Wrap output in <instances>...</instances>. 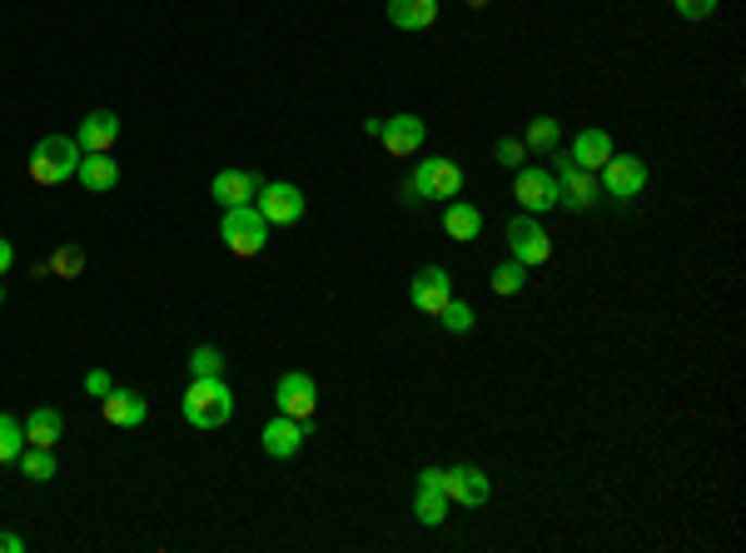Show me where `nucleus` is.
Here are the masks:
<instances>
[{
  "mask_svg": "<svg viewBox=\"0 0 746 553\" xmlns=\"http://www.w3.org/2000/svg\"><path fill=\"white\" fill-rule=\"evenodd\" d=\"M388 21L398 30H428L438 21V0H388Z\"/></svg>",
  "mask_w": 746,
  "mask_h": 553,
  "instance_id": "nucleus-21",
  "label": "nucleus"
},
{
  "mask_svg": "<svg viewBox=\"0 0 746 553\" xmlns=\"http://www.w3.org/2000/svg\"><path fill=\"white\" fill-rule=\"evenodd\" d=\"M75 165H80V145L65 140V135H46V140L30 150V180H36V185L75 180Z\"/></svg>",
  "mask_w": 746,
  "mask_h": 553,
  "instance_id": "nucleus-3",
  "label": "nucleus"
},
{
  "mask_svg": "<svg viewBox=\"0 0 746 553\" xmlns=\"http://www.w3.org/2000/svg\"><path fill=\"white\" fill-rule=\"evenodd\" d=\"M25 454V425L15 414L0 409V464H15Z\"/></svg>",
  "mask_w": 746,
  "mask_h": 553,
  "instance_id": "nucleus-26",
  "label": "nucleus"
},
{
  "mask_svg": "<svg viewBox=\"0 0 746 553\" xmlns=\"http://www.w3.org/2000/svg\"><path fill=\"white\" fill-rule=\"evenodd\" d=\"M413 514H419L423 529H438L448 518V494L444 489H419V494H413Z\"/></svg>",
  "mask_w": 746,
  "mask_h": 553,
  "instance_id": "nucleus-24",
  "label": "nucleus"
},
{
  "mask_svg": "<svg viewBox=\"0 0 746 553\" xmlns=\"http://www.w3.org/2000/svg\"><path fill=\"white\" fill-rule=\"evenodd\" d=\"M423 135H428V130H423L419 115H394V120H384V130H378L384 150L398 155V160H403V155H419L423 150Z\"/></svg>",
  "mask_w": 746,
  "mask_h": 553,
  "instance_id": "nucleus-16",
  "label": "nucleus"
},
{
  "mask_svg": "<svg viewBox=\"0 0 746 553\" xmlns=\"http://www.w3.org/2000/svg\"><path fill=\"white\" fill-rule=\"evenodd\" d=\"M60 429H65L60 409H30V419H25V444H36V448H55Z\"/></svg>",
  "mask_w": 746,
  "mask_h": 553,
  "instance_id": "nucleus-22",
  "label": "nucleus"
},
{
  "mask_svg": "<svg viewBox=\"0 0 746 553\" xmlns=\"http://www.w3.org/2000/svg\"><path fill=\"white\" fill-rule=\"evenodd\" d=\"M513 200L523 205V214H543L558 210V180L543 165H518L513 170Z\"/></svg>",
  "mask_w": 746,
  "mask_h": 553,
  "instance_id": "nucleus-7",
  "label": "nucleus"
},
{
  "mask_svg": "<svg viewBox=\"0 0 746 553\" xmlns=\"http://www.w3.org/2000/svg\"><path fill=\"white\" fill-rule=\"evenodd\" d=\"M259 185H264V180H259L254 170H220V175L210 180V200H220L224 210H234V205H254Z\"/></svg>",
  "mask_w": 746,
  "mask_h": 553,
  "instance_id": "nucleus-13",
  "label": "nucleus"
},
{
  "mask_svg": "<svg viewBox=\"0 0 746 553\" xmlns=\"http://www.w3.org/2000/svg\"><path fill=\"white\" fill-rule=\"evenodd\" d=\"M0 305H5V284H0Z\"/></svg>",
  "mask_w": 746,
  "mask_h": 553,
  "instance_id": "nucleus-38",
  "label": "nucleus"
},
{
  "mask_svg": "<svg viewBox=\"0 0 746 553\" xmlns=\"http://www.w3.org/2000/svg\"><path fill=\"white\" fill-rule=\"evenodd\" d=\"M110 389H115V384H110L105 369H90V374H85V394H95V400H105Z\"/></svg>",
  "mask_w": 746,
  "mask_h": 553,
  "instance_id": "nucleus-33",
  "label": "nucleus"
},
{
  "mask_svg": "<svg viewBox=\"0 0 746 553\" xmlns=\"http://www.w3.org/2000/svg\"><path fill=\"white\" fill-rule=\"evenodd\" d=\"M493 155H498V165L518 170V165H523V160H527V145H523V140H513V135H502V140H498V150H493Z\"/></svg>",
  "mask_w": 746,
  "mask_h": 553,
  "instance_id": "nucleus-30",
  "label": "nucleus"
},
{
  "mask_svg": "<svg viewBox=\"0 0 746 553\" xmlns=\"http://www.w3.org/2000/svg\"><path fill=\"white\" fill-rule=\"evenodd\" d=\"M254 210L269 220V230H274V224H294L303 214V189L299 185H284V180H274V185H259Z\"/></svg>",
  "mask_w": 746,
  "mask_h": 553,
  "instance_id": "nucleus-10",
  "label": "nucleus"
},
{
  "mask_svg": "<svg viewBox=\"0 0 746 553\" xmlns=\"http://www.w3.org/2000/svg\"><path fill=\"white\" fill-rule=\"evenodd\" d=\"M75 175H80V185L90 189V195H110V189L120 185V160H110V150L105 155H80Z\"/></svg>",
  "mask_w": 746,
  "mask_h": 553,
  "instance_id": "nucleus-18",
  "label": "nucleus"
},
{
  "mask_svg": "<svg viewBox=\"0 0 746 553\" xmlns=\"http://www.w3.org/2000/svg\"><path fill=\"white\" fill-rule=\"evenodd\" d=\"M468 5H473V11H478V5H488V0H468Z\"/></svg>",
  "mask_w": 746,
  "mask_h": 553,
  "instance_id": "nucleus-37",
  "label": "nucleus"
},
{
  "mask_svg": "<svg viewBox=\"0 0 746 553\" xmlns=\"http://www.w3.org/2000/svg\"><path fill=\"white\" fill-rule=\"evenodd\" d=\"M100 409H105V425H115V429H140L145 414H150V404H145V394L115 384L105 400H100Z\"/></svg>",
  "mask_w": 746,
  "mask_h": 553,
  "instance_id": "nucleus-14",
  "label": "nucleus"
},
{
  "mask_svg": "<svg viewBox=\"0 0 746 553\" xmlns=\"http://www.w3.org/2000/svg\"><path fill=\"white\" fill-rule=\"evenodd\" d=\"M274 400H279V414H289V419H303V425H309V419L319 414V389H314V379L303 374V369H294V374L279 379Z\"/></svg>",
  "mask_w": 746,
  "mask_h": 553,
  "instance_id": "nucleus-12",
  "label": "nucleus"
},
{
  "mask_svg": "<svg viewBox=\"0 0 746 553\" xmlns=\"http://www.w3.org/2000/svg\"><path fill=\"white\" fill-rule=\"evenodd\" d=\"M568 155H572V160H577L583 170H593V175H597V170H602L618 150H612V135H607V130H577V140H572Z\"/></svg>",
  "mask_w": 746,
  "mask_h": 553,
  "instance_id": "nucleus-19",
  "label": "nucleus"
},
{
  "mask_svg": "<svg viewBox=\"0 0 746 553\" xmlns=\"http://www.w3.org/2000/svg\"><path fill=\"white\" fill-rule=\"evenodd\" d=\"M264 454L269 459H294V454H299L303 448V419H289V414H274V419H269L264 425Z\"/></svg>",
  "mask_w": 746,
  "mask_h": 553,
  "instance_id": "nucleus-15",
  "label": "nucleus"
},
{
  "mask_svg": "<svg viewBox=\"0 0 746 553\" xmlns=\"http://www.w3.org/2000/svg\"><path fill=\"white\" fill-rule=\"evenodd\" d=\"M552 160H558L552 180H558V205H562V210H587V205H597L602 185H597L593 170H583L572 155H552Z\"/></svg>",
  "mask_w": 746,
  "mask_h": 553,
  "instance_id": "nucleus-6",
  "label": "nucleus"
},
{
  "mask_svg": "<svg viewBox=\"0 0 746 553\" xmlns=\"http://www.w3.org/2000/svg\"><path fill=\"white\" fill-rule=\"evenodd\" d=\"M15 464L25 469V479H36V483H50V479H55V454H50V448L25 444V454H21Z\"/></svg>",
  "mask_w": 746,
  "mask_h": 553,
  "instance_id": "nucleus-27",
  "label": "nucleus"
},
{
  "mask_svg": "<svg viewBox=\"0 0 746 553\" xmlns=\"http://www.w3.org/2000/svg\"><path fill=\"white\" fill-rule=\"evenodd\" d=\"M220 235H224V245H229V255L254 259L259 249L269 245V220L254 210V205H234V210H224Z\"/></svg>",
  "mask_w": 746,
  "mask_h": 553,
  "instance_id": "nucleus-4",
  "label": "nucleus"
},
{
  "mask_svg": "<svg viewBox=\"0 0 746 553\" xmlns=\"http://www.w3.org/2000/svg\"><path fill=\"white\" fill-rule=\"evenodd\" d=\"M444 230H448V239H458V245H473V239L483 235V210L478 205H468V200H453L444 210Z\"/></svg>",
  "mask_w": 746,
  "mask_h": 553,
  "instance_id": "nucleus-20",
  "label": "nucleus"
},
{
  "mask_svg": "<svg viewBox=\"0 0 746 553\" xmlns=\"http://www.w3.org/2000/svg\"><path fill=\"white\" fill-rule=\"evenodd\" d=\"M444 494H448V504L483 508L493 494V483H488V474L473 469V464H453V469H444Z\"/></svg>",
  "mask_w": 746,
  "mask_h": 553,
  "instance_id": "nucleus-11",
  "label": "nucleus"
},
{
  "mask_svg": "<svg viewBox=\"0 0 746 553\" xmlns=\"http://www.w3.org/2000/svg\"><path fill=\"white\" fill-rule=\"evenodd\" d=\"M676 15H687V21H707V15H717V0H672Z\"/></svg>",
  "mask_w": 746,
  "mask_h": 553,
  "instance_id": "nucleus-32",
  "label": "nucleus"
},
{
  "mask_svg": "<svg viewBox=\"0 0 746 553\" xmlns=\"http://www.w3.org/2000/svg\"><path fill=\"white\" fill-rule=\"evenodd\" d=\"M179 414H185V425L195 429H224L234 419V394L220 374L214 379H189L185 400H179Z\"/></svg>",
  "mask_w": 746,
  "mask_h": 553,
  "instance_id": "nucleus-1",
  "label": "nucleus"
},
{
  "mask_svg": "<svg viewBox=\"0 0 746 553\" xmlns=\"http://www.w3.org/2000/svg\"><path fill=\"white\" fill-rule=\"evenodd\" d=\"M508 249H513V259L527 265V270H537V265L552 259V239L533 214H513V220H508Z\"/></svg>",
  "mask_w": 746,
  "mask_h": 553,
  "instance_id": "nucleus-8",
  "label": "nucleus"
},
{
  "mask_svg": "<svg viewBox=\"0 0 746 553\" xmlns=\"http://www.w3.org/2000/svg\"><path fill=\"white\" fill-rule=\"evenodd\" d=\"M597 185H602L607 200L632 205L642 189H647V165H642L637 155H612V160L597 170Z\"/></svg>",
  "mask_w": 746,
  "mask_h": 553,
  "instance_id": "nucleus-5",
  "label": "nucleus"
},
{
  "mask_svg": "<svg viewBox=\"0 0 746 553\" xmlns=\"http://www.w3.org/2000/svg\"><path fill=\"white\" fill-rule=\"evenodd\" d=\"M419 489H444V469H423L419 474Z\"/></svg>",
  "mask_w": 746,
  "mask_h": 553,
  "instance_id": "nucleus-35",
  "label": "nucleus"
},
{
  "mask_svg": "<svg viewBox=\"0 0 746 553\" xmlns=\"http://www.w3.org/2000/svg\"><path fill=\"white\" fill-rule=\"evenodd\" d=\"M0 553H25V539L21 533H0Z\"/></svg>",
  "mask_w": 746,
  "mask_h": 553,
  "instance_id": "nucleus-36",
  "label": "nucleus"
},
{
  "mask_svg": "<svg viewBox=\"0 0 746 553\" xmlns=\"http://www.w3.org/2000/svg\"><path fill=\"white\" fill-rule=\"evenodd\" d=\"M458 189H463V170L453 165V160H419L409 175V185H403V200H458Z\"/></svg>",
  "mask_w": 746,
  "mask_h": 553,
  "instance_id": "nucleus-2",
  "label": "nucleus"
},
{
  "mask_svg": "<svg viewBox=\"0 0 746 553\" xmlns=\"http://www.w3.org/2000/svg\"><path fill=\"white\" fill-rule=\"evenodd\" d=\"M46 270H55V274H80L85 270V255H80V249H60Z\"/></svg>",
  "mask_w": 746,
  "mask_h": 553,
  "instance_id": "nucleus-31",
  "label": "nucleus"
},
{
  "mask_svg": "<svg viewBox=\"0 0 746 553\" xmlns=\"http://www.w3.org/2000/svg\"><path fill=\"white\" fill-rule=\"evenodd\" d=\"M409 299H413V309H419V315H428V319L444 315V305L453 299V280H448L444 265H428V270L413 274V280H409Z\"/></svg>",
  "mask_w": 746,
  "mask_h": 553,
  "instance_id": "nucleus-9",
  "label": "nucleus"
},
{
  "mask_svg": "<svg viewBox=\"0 0 746 553\" xmlns=\"http://www.w3.org/2000/svg\"><path fill=\"white\" fill-rule=\"evenodd\" d=\"M438 324H444L448 334H468V330H473V309H468L463 299H448L444 315H438Z\"/></svg>",
  "mask_w": 746,
  "mask_h": 553,
  "instance_id": "nucleus-29",
  "label": "nucleus"
},
{
  "mask_svg": "<svg viewBox=\"0 0 746 553\" xmlns=\"http://www.w3.org/2000/svg\"><path fill=\"white\" fill-rule=\"evenodd\" d=\"M120 140V115L115 110H95V115L80 120V155H105L110 145Z\"/></svg>",
  "mask_w": 746,
  "mask_h": 553,
  "instance_id": "nucleus-17",
  "label": "nucleus"
},
{
  "mask_svg": "<svg viewBox=\"0 0 746 553\" xmlns=\"http://www.w3.org/2000/svg\"><path fill=\"white\" fill-rule=\"evenodd\" d=\"M11 265H15V245L0 235V280H5V270H11Z\"/></svg>",
  "mask_w": 746,
  "mask_h": 553,
  "instance_id": "nucleus-34",
  "label": "nucleus"
},
{
  "mask_svg": "<svg viewBox=\"0 0 746 553\" xmlns=\"http://www.w3.org/2000/svg\"><path fill=\"white\" fill-rule=\"evenodd\" d=\"M214 374H224V354L214 344H199L189 354V379H214Z\"/></svg>",
  "mask_w": 746,
  "mask_h": 553,
  "instance_id": "nucleus-28",
  "label": "nucleus"
},
{
  "mask_svg": "<svg viewBox=\"0 0 746 553\" xmlns=\"http://www.w3.org/2000/svg\"><path fill=\"white\" fill-rule=\"evenodd\" d=\"M558 135H562V125L552 115H533L527 120V135H523V145L533 155H558Z\"/></svg>",
  "mask_w": 746,
  "mask_h": 553,
  "instance_id": "nucleus-23",
  "label": "nucleus"
},
{
  "mask_svg": "<svg viewBox=\"0 0 746 553\" xmlns=\"http://www.w3.org/2000/svg\"><path fill=\"white\" fill-rule=\"evenodd\" d=\"M488 284H493V295H523V284H527V265H518V259H502L498 270L488 274Z\"/></svg>",
  "mask_w": 746,
  "mask_h": 553,
  "instance_id": "nucleus-25",
  "label": "nucleus"
}]
</instances>
